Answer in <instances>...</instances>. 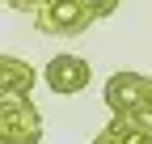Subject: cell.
<instances>
[{"instance_id": "3957f363", "label": "cell", "mask_w": 152, "mask_h": 144, "mask_svg": "<svg viewBox=\"0 0 152 144\" xmlns=\"http://www.w3.org/2000/svg\"><path fill=\"white\" fill-rule=\"evenodd\" d=\"M34 26L42 34H59V38H76L93 26V17L85 9V0H47L34 13Z\"/></svg>"}, {"instance_id": "8992f818", "label": "cell", "mask_w": 152, "mask_h": 144, "mask_svg": "<svg viewBox=\"0 0 152 144\" xmlns=\"http://www.w3.org/2000/svg\"><path fill=\"white\" fill-rule=\"evenodd\" d=\"M0 89H4V98H30L34 64L17 60V55H0Z\"/></svg>"}, {"instance_id": "52a82bcc", "label": "cell", "mask_w": 152, "mask_h": 144, "mask_svg": "<svg viewBox=\"0 0 152 144\" xmlns=\"http://www.w3.org/2000/svg\"><path fill=\"white\" fill-rule=\"evenodd\" d=\"M85 9H89L93 21H106V17L118 13V0H85Z\"/></svg>"}, {"instance_id": "5b68a950", "label": "cell", "mask_w": 152, "mask_h": 144, "mask_svg": "<svg viewBox=\"0 0 152 144\" xmlns=\"http://www.w3.org/2000/svg\"><path fill=\"white\" fill-rule=\"evenodd\" d=\"M93 144H152V119H140V115H114L106 127L93 136Z\"/></svg>"}, {"instance_id": "6da1fadb", "label": "cell", "mask_w": 152, "mask_h": 144, "mask_svg": "<svg viewBox=\"0 0 152 144\" xmlns=\"http://www.w3.org/2000/svg\"><path fill=\"white\" fill-rule=\"evenodd\" d=\"M102 98L110 106V115H140L152 119V76H140V72H114L106 81Z\"/></svg>"}, {"instance_id": "277c9868", "label": "cell", "mask_w": 152, "mask_h": 144, "mask_svg": "<svg viewBox=\"0 0 152 144\" xmlns=\"http://www.w3.org/2000/svg\"><path fill=\"white\" fill-rule=\"evenodd\" d=\"M47 85H51V93H59V98H72V93H80V89H89L93 81V68L80 60V55H55L47 64Z\"/></svg>"}, {"instance_id": "7a4b0ae2", "label": "cell", "mask_w": 152, "mask_h": 144, "mask_svg": "<svg viewBox=\"0 0 152 144\" xmlns=\"http://www.w3.org/2000/svg\"><path fill=\"white\" fill-rule=\"evenodd\" d=\"M0 144H42V115L30 98H4V106H0Z\"/></svg>"}, {"instance_id": "ba28073f", "label": "cell", "mask_w": 152, "mask_h": 144, "mask_svg": "<svg viewBox=\"0 0 152 144\" xmlns=\"http://www.w3.org/2000/svg\"><path fill=\"white\" fill-rule=\"evenodd\" d=\"M4 4H9L13 13H38V9L47 4V0H4Z\"/></svg>"}]
</instances>
